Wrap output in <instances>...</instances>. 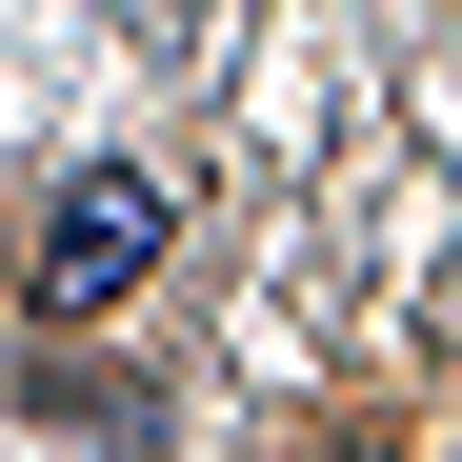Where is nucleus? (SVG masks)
<instances>
[{"instance_id":"obj_2","label":"nucleus","mask_w":462,"mask_h":462,"mask_svg":"<svg viewBox=\"0 0 462 462\" xmlns=\"http://www.w3.org/2000/svg\"><path fill=\"white\" fill-rule=\"evenodd\" d=\"M121 21H181V0H121Z\"/></svg>"},{"instance_id":"obj_1","label":"nucleus","mask_w":462,"mask_h":462,"mask_svg":"<svg viewBox=\"0 0 462 462\" xmlns=\"http://www.w3.org/2000/svg\"><path fill=\"white\" fill-rule=\"evenodd\" d=\"M162 242H181V181H162V162H81L60 221H41V262H21V301H41V322H101Z\"/></svg>"}]
</instances>
